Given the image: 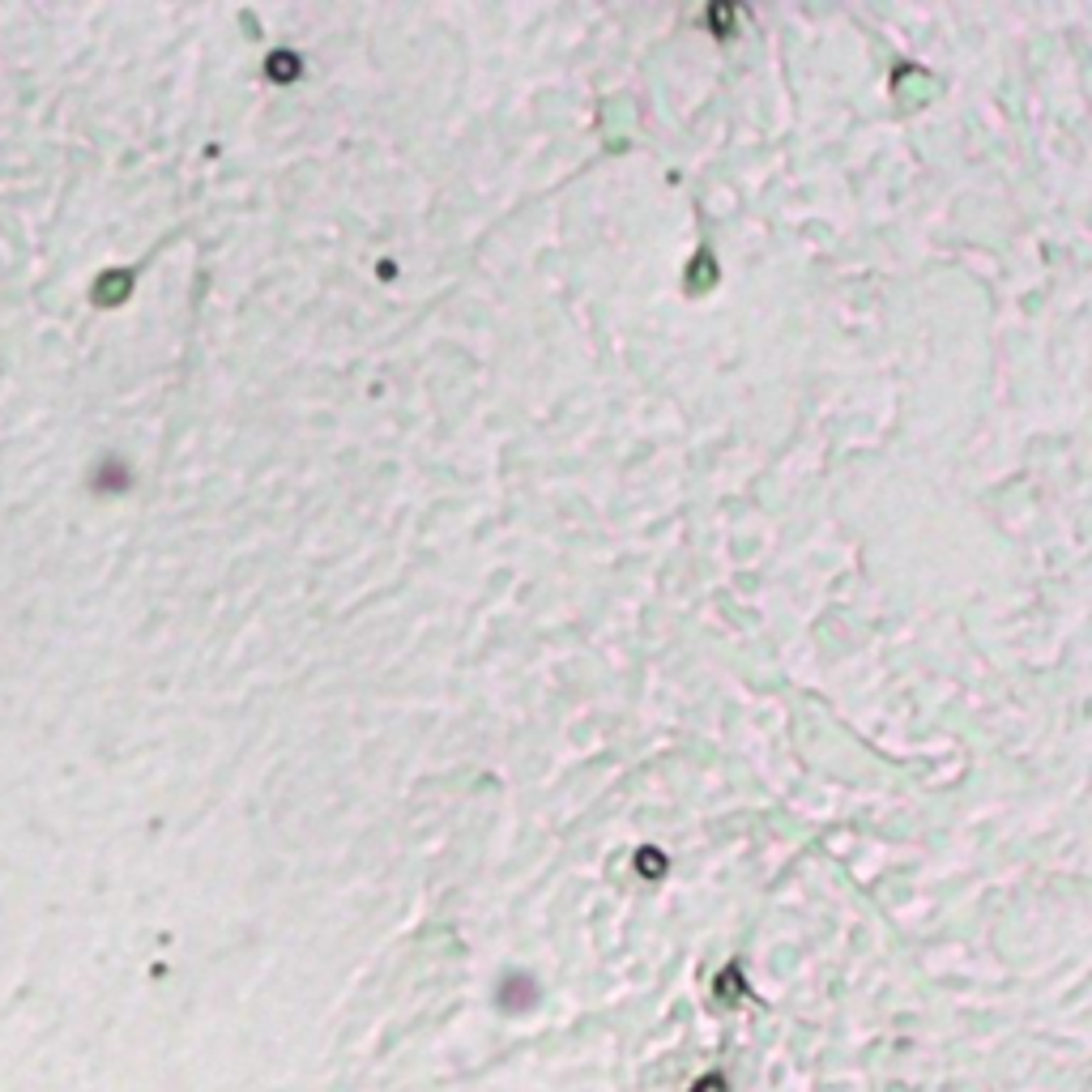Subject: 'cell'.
Listing matches in <instances>:
<instances>
[{"label": "cell", "mask_w": 1092, "mask_h": 1092, "mask_svg": "<svg viewBox=\"0 0 1092 1092\" xmlns=\"http://www.w3.org/2000/svg\"><path fill=\"white\" fill-rule=\"evenodd\" d=\"M534 1003V981H525V977H508L504 981V990H500V1007L504 1011H525Z\"/></svg>", "instance_id": "obj_1"}, {"label": "cell", "mask_w": 1092, "mask_h": 1092, "mask_svg": "<svg viewBox=\"0 0 1092 1092\" xmlns=\"http://www.w3.org/2000/svg\"><path fill=\"white\" fill-rule=\"evenodd\" d=\"M691 1092H725V1079H721V1075H704Z\"/></svg>", "instance_id": "obj_2"}]
</instances>
